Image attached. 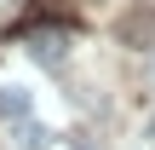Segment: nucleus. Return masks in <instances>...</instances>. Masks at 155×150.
I'll list each match as a JSON object with an SVG mask.
<instances>
[{
	"label": "nucleus",
	"instance_id": "2",
	"mask_svg": "<svg viewBox=\"0 0 155 150\" xmlns=\"http://www.w3.org/2000/svg\"><path fill=\"white\" fill-rule=\"evenodd\" d=\"M0 116L23 121V116H29V92H23V87H0Z\"/></svg>",
	"mask_w": 155,
	"mask_h": 150
},
{
	"label": "nucleus",
	"instance_id": "1",
	"mask_svg": "<svg viewBox=\"0 0 155 150\" xmlns=\"http://www.w3.org/2000/svg\"><path fill=\"white\" fill-rule=\"evenodd\" d=\"M63 46H69V40H63V29H40V35H29V52H35L40 64H58V58H63Z\"/></svg>",
	"mask_w": 155,
	"mask_h": 150
},
{
	"label": "nucleus",
	"instance_id": "3",
	"mask_svg": "<svg viewBox=\"0 0 155 150\" xmlns=\"http://www.w3.org/2000/svg\"><path fill=\"white\" fill-rule=\"evenodd\" d=\"M17 145H23V150H40V145H46V133H40L35 121H23V127H17Z\"/></svg>",
	"mask_w": 155,
	"mask_h": 150
},
{
	"label": "nucleus",
	"instance_id": "4",
	"mask_svg": "<svg viewBox=\"0 0 155 150\" xmlns=\"http://www.w3.org/2000/svg\"><path fill=\"white\" fill-rule=\"evenodd\" d=\"M69 150H92V145H69Z\"/></svg>",
	"mask_w": 155,
	"mask_h": 150
}]
</instances>
